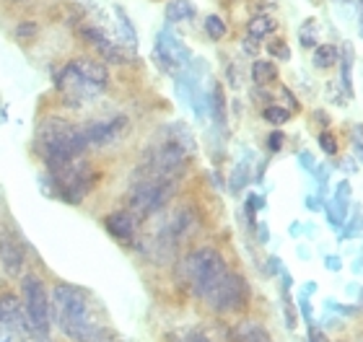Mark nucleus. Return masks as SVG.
Returning <instances> with one entry per match:
<instances>
[{
	"instance_id": "24",
	"label": "nucleus",
	"mask_w": 363,
	"mask_h": 342,
	"mask_svg": "<svg viewBox=\"0 0 363 342\" xmlns=\"http://www.w3.org/2000/svg\"><path fill=\"white\" fill-rule=\"evenodd\" d=\"M317 21L314 18H306V21L301 23V29H298V42H301L303 47H317Z\"/></svg>"
},
{
	"instance_id": "29",
	"label": "nucleus",
	"mask_w": 363,
	"mask_h": 342,
	"mask_svg": "<svg viewBox=\"0 0 363 342\" xmlns=\"http://www.w3.org/2000/svg\"><path fill=\"white\" fill-rule=\"evenodd\" d=\"M350 137H353V148H356L358 161L363 164V127L361 125H356V127L350 130Z\"/></svg>"
},
{
	"instance_id": "20",
	"label": "nucleus",
	"mask_w": 363,
	"mask_h": 342,
	"mask_svg": "<svg viewBox=\"0 0 363 342\" xmlns=\"http://www.w3.org/2000/svg\"><path fill=\"white\" fill-rule=\"evenodd\" d=\"M114 16H117V23H120L122 45L128 47V50H135V47H138V34H135V29H133V23H130L128 13H125L122 8H114Z\"/></svg>"
},
{
	"instance_id": "34",
	"label": "nucleus",
	"mask_w": 363,
	"mask_h": 342,
	"mask_svg": "<svg viewBox=\"0 0 363 342\" xmlns=\"http://www.w3.org/2000/svg\"><path fill=\"white\" fill-rule=\"evenodd\" d=\"M16 34H18V37H29V34H34V26H31V23H29V26H21Z\"/></svg>"
},
{
	"instance_id": "30",
	"label": "nucleus",
	"mask_w": 363,
	"mask_h": 342,
	"mask_svg": "<svg viewBox=\"0 0 363 342\" xmlns=\"http://www.w3.org/2000/svg\"><path fill=\"white\" fill-rule=\"evenodd\" d=\"M319 145H322V151H325L327 156H335V153H337V140H335L330 132H322V135H319Z\"/></svg>"
},
{
	"instance_id": "31",
	"label": "nucleus",
	"mask_w": 363,
	"mask_h": 342,
	"mask_svg": "<svg viewBox=\"0 0 363 342\" xmlns=\"http://www.w3.org/2000/svg\"><path fill=\"white\" fill-rule=\"evenodd\" d=\"M280 145H283V132H272V135L267 137V148H270V151H280Z\"/></svg>"
},
{
	"instance_id": "22",
	"label": "nucleus",
	"mask_w": 363,
	"mask_h": 342,
	"mask_svg": "<svg viewBox=\"0 0 363 342\" xmlns=\"http://www.w3.org/2000/svg\"><path fill=\"white\" fill-rule=\"evenodd\" d=\"M342 86L348 96H353V47H342Z\"/></svg>"
},
{
	"instance_id": "25",
	"label": "nucleus",
	"mask_w": 363,
	"mask_h": 342,
	"mask_svg": "<svg viewBox=\"0 0 363 342\" xmlns=\"http://www.w3.org/2000/svg\"><path fill=\"white\" fill-rule=\"evenodd\" d=\"M262 117H265L270 125H286L288 120H291V112H288L286 107H278V104H272V107H265V112H262Z\"/></svg>"
},
{
	"instance_id": "21",
	"label": "nucleus",
	"mask_w": 363,
	"mask_h": 342,
	"mask_svg": "<svg viewBox=\"0 0 363 342\" xmlns=\"http://www.w3.org/2000/svg\"><path fill=\"white\" fill-rule=\"evenodd\" d=\"M337 57H340V52H337L335 45H319L317 50H314V65H317L319 70H327V68H333V65H337Z\"/></svg>"
},
{
	"instance_id": "28",
	"label": "nucleus",
	"mask_w": 363,
	"mask_h": 342,
	"mask_svg": "<svg viewBox=\"0 0 363 342\" xmlns=\"http://www.w3.org/2000/svg\"><path fill=\"white\" fill-rule=\"evenodd\" d=\"M267 52L272 55V57H278V60H288L291 57V50L286 47V42H272V45H267Z\"/></svg>"
},
{
	"instance_id": "2",
	"label": "nucleus",
	"mask_w": 363,
	"mask_h": 342,
	"mask_svg": "<svg viewBox=\"0 0 363 342\" xmlns=\"http://www.w3.org/2000/svg\"><path fill=\"white\" fill-rule=\"evenodd\" d=\"M192 153V140L187 130L182 125H174V130H167L156 145L148 148L145 159L138 166L135 179H169L177 182L187 166V159Z\"/></svg>"
},
{
	"instance_id": "16",
	"label": "nucleus",
	"mask_w": 363,
	"mask_h": 342,
	"mask_svg": "<svg viewBox=\"0 0 363 342\" xmlns=\"http://www.w3.org/2000/svg\"><path fill=\"white\" fill-rule=\"evenodd\" d=\"M208 107H211V117L216 122V127L226 130V96H223L220 84H216V81L211 84V91H208Z\"/></svg>"
},
{
	"instance_id": "19",
	"label": "nucleus",
	"mask_w": 363,
	"mask_h": 342,
	"mask_svg": "<svg viewBox=\"0 0 363 342\" xmlns=\"http://www.w3.org/2000/svg\"><path fill=\"white\" fill-rule=\"evenodd\" d=\"M252 78H255V84H257V86L272 84V81L278 78V68H275V62L255 60V65H252Z\"/></svg>"
},
{
	"instance_id": "3",
	"label": "nucleus",
	"mask_w": 363,
	"mask_h": 342,
	"mask_svg": "<svg viewBox=\"0 0 363 342\" xmlns=\"http://www.w3.org/2000/svg\"><path fill=\"white\" fill-rule=\"evenodd\" d=\"M34 145H37V153L42 156L47 169H55L73 159H81L86 148H89L81 127L70 125L68 120H60V117H45V120L39 122Z\"/></svg>"
},
{
	"instance_id": "23",
	"label": "nucleus",
	"mask_w": 363,
	"mask_h": 342,
	"mask_svg": "<svg viewBox=\"0 0 363 342\" xmlns=\"http://www.w3.org/2000/svg\"><path fill=\"white\" fill-rule=\"evenodd\" d=\"M272 29H275V21H272L270 16H255L250 21V37H255V39L267 37Z\"/></svg>"
},
{
	"instance_id": "27",
	"label": "nucleus",
	"mask_w": 363,
	"mask_h": 342,
	"mask_svg": "<svg viewBox=\"0 0 363 342\" xmlns=\"http://www.w3.org/2000/svg\"><path fill=\"white\" fill-rule=\"evenodd\" d=\"M250 179V171H247V166H236V171H234V179H231V192H239L244 187V182Z\"/></svg>"
},
{
	"instance_id": "4",
	"label": "nucleus",
	"mask_w": 363,
	"mask_h": 342,
	"mask_svg": "<svg viewBox=\"0 0 363 342\" xmlns=\"http://www.w3.org/2000/svg\"><path fill=\"white\" fill-rule=\"evenodd\" d=\"M109 86V70L104 62L73 60L57 73V91L70 109H78L99 99Z\"/></svg>"
},
{
	"instance_id": "7",
	"label": "nucleus",
	"mask_w": 363,
	"mask_h": 342,
	"mask_svg": "<svg viewBox=\"0 0 363 342\" xmlns=\"http://www.w3.org/2000/svg\"><path fill=\"white\" fill-rule=\"evenodd\" d=\"M174 187L177 182H169V179H135L128 198V210L135 215V221H145L172 200Z\"/></svg>"
},
{
	"instance_id": "13",
	"label": "nucleus",
	"mask_w": 363,
	"mask_h": 342,
	"mask_svg": "<svg viewBox=\"0 0 363 342\" xmlns=\"http://www.w3.org/2000/svg\"><path fill=\"white\" fill-rule=\"evenodd\" d=\"M0 327L29 329V324H26V314H23V306L18 304V298H16L13 293L0 296Z\"/></svg>"
},
{
	"instance_id": "8",
	"label": "nucleus",
	"mask_w": 363,
	"mask_h": 342,
	"mask_svg": "<svg viewBox=\"0 0 363 342\" xmlns=\"http://www.w3.org/2000/svg\"><path fill=\"white\" fill-rule=\"evenodd\" d=\"M21 293L29 332L47 340V335H50V314L52 312H50V296H47L45 283L39 280L37 275H26L21 280Z\"/></svg>"
},
{
	"instance_id": "5",
	"label": "nucleus",
	"mask_w": 363,
	"mask_h": 342,
	"mask_svg": "<svg viewBox=\"0 0 363 342\" xmlns=\"http://www.w3.org/2000/svg\"><path fill=\"white\" fill-rule=\"evenodd\" d=\"M226 273H228L226 259L220 257L216 249H211V246L195 249L192 254H187L184 265H182V275H184L189 290L197 298H203V301L211 296V290L223 280Z\"/></svg>"
},
{
	"instance_id": "6",
	"label": "nucleus",
	"mask_w": 363,
	"mask_h": 342,
	"mask_svg": "<svg viewBox=\"0 0 363 342\" xmlns=\"http://www.w3.org/2000/svg\"><path fill=\"white\" fill-rule=\"evenodd\" d=\"M50 176H52L57 195L62 200H68V203H81L96 184V171L86 164L84 156L50 169Z\"/></svg>"
},
{
	"instance_id": "18",
	"label": "nucleus",
	"mask_w": 363,
	"mask_h": 342,
	"mask_svg": "<svg viewBox=\"0 0 363 342\" xmlns=\"http://www.w3.org/2000/svg\"><path fill=\"white\" fill-rule=\"evenodd\" d=\"M195 13H197V8L192 0H169L167 3V18L172 23L187 21V18H192Z\"/></svg>"
},
{
	"instance_id": "10",
	"label": "nucleus",
	"mask_w": 363,
	"mask_h": 342,
	"mask_svg": "<svg viewBox=\"0 0 363 342\" xmlns=\"http://www.w3.org/2000/svg\"><path fill=\"white\" fill-rule=\"evenodd\" d=\"M156 57L161 60V68H167L169 73H179L192 60L189 50L169 29L161 31L159 39H156Z\"/></svg>"
},
{
	"instance_id": "11",
	"label": "nucleus",
	"mask_w": 363,
	"mask_h": 342,
	"mask_svg": "<svg viewBox=\"0 0 363 342\" xmlns=\"http://www.w3.org/2000/svg\"><path fill=\"white\" fill-rule=\"evenodd\" d=\"M125 130H128V117H106V120H96V122H89L81 132H84V140L89 148H101V145H109L114 140H120L125 135Z\"/></svg>"
},
{
	"instance_id": "36",
	"label": "nucleus",
	"mask_w": 363,
	"mask_h": 342,
	"mask_svg": "<svg viewBox=\"0 0 363 342\" xmlns=\"http://www.w3.org/2000/svg\"><path fill=\"white\" fill-rule=\"evenodd\" d=\"M361 298H363V296H361Z\"/></svg>"
},
{
	"instance_id": "1",
	"label": "nucleus",
	"mask_w": 363,
	"mask_h": 342,
	"mask_svg": "<svg viewBox=\"0 0 363 342\" xmlns=\"http://www.w3.org/2000/svg\"><path fill=\"white\" fill-rule=\"evenodd\" d=\"M50 312L55 314L57 327L73 342H120L112 329L101 327L91 314L89 296L76 285L60 283L50 298Z\"/></svg>"
},
{
	"instance_id": "35",
	"label": "nucleus",
	"mask_w": 363,
	"mask_h": 342,
	"mask_svg": "<svg viewBox=\"0 0 363 342\" xmlns=\"http://www.w3.org/2000/svg\"><path fill=\"white\" fill-rule=\"evenodd\" d=\"M327 267H330V270H340V259L330 257V259H327Z\"/></svg>"
},
{
	"instance_id": "9",
	"label": "nucleus",
	"mask_w": 363,
	"mask_h": 342,
	"mask_svg": "<svg viewBox=\"0 0 363 342\" xmlns=\"http://www.w3.org/2000/svg\"><path fill=\"white\" fill-rule=\"evenodd\" d=\"M250 301V285L239 273H231L228 270L223 275V280L211 290V296L205 298V304L216 309L218 314H231V312H242Z\"/></svg>"
},
{
	"instance_id": "32",
	"label": "nucleus",
	"mask_w": 363,
	"mask_h": 342,
	"mask_svg": "<svg viewBox=\"0 0 363 342\" xmlns=\"http://www.w3.org/2000/svg\"><path fill=\"white\" fill-rule=\"evenodd\" d=\"M182 342H213V340L211 337H205L203 332H189V335H184Z\"/></svg>"
},
{
	"instance_id": "12",
	"label": "nucleus",
	"mask_w": 363,
	"mask_h": 342,
	"mask_svg": "<svg viewBox=\"0 0 363 342\" xmlns=\"http://www.w3.org/2000/svg\"><path fill=\"white\" fill-rule=\"evenodd\" d=\"M0 262H3V270H6L11 278H16L23 267L21 241H18L11 231H6V228H0Z\"/></svg>"
},
{
	"instance_id": "17",
	"label": "nucleus",
	"mask_w": 363,
	"mask_h": 342,
	"mask_svg": "<svg viewBox=\"0 0 363 342\" xmlns=\"http://www.w3.org/2000/svg\"><path fill=\"white\" fill-rule=\"evenodd\" d=\"M231 342H272V337L262 324H257V321H244V324H239V327L234 329Z\"/></svg>"
},
{
	"instance_id": "26",
	"label": "nucleus",
	"mask_w": 363,
	"mask_h": 342,
	"mask_svg": "<svg viewBox=\"0 0 363 342\" xmlns=\"http://www.w3.org/2000/svg\"><path fill=\"white\" fill-rule=\"evenodd\" d=\"M205 31H208L211 39H223L226 37V23L220 21L218 16H208L205 18Z\"/></svg>"
},
{
	"instance_id": "14",
	"label": "nucleus",
	"mask_w": 363,
	"mask_h": 342,
	"mask_svg": "<svg viewBox=\"0 0 363 342\" xmlns=\"http://www.w3.org/2000/svg\"><path fill=\"white\" fill-rule=\"evenodd\" d=\"M104 226L114 239H120V241H130V239L135 236V215L130 213V210H117V213L106 215Z\"/></svg>"
},
{
	"instance_id": "33",
	"label": "nucleus",
	"mask_w": 363,
	"mask_h": 342,
	"mask_svg": "<svg viewBox=\"0 0 363 342\" xmlns=\"http://www.w3.org/2000/svg\"><path fill=\"white\" fill-rule=\"evenodd\" d=\"M244 50H247V52H257V39L255 37L247 39V42H244Z\"/></svg>"
},
{
	"instance_id": "15",
	"label": "nucleus",
	"mask_w": 363,
	"mask_h": 342,
	"mask_svg": "<svg viewBox=\"0 0 363 342\" xmlns=\"http://www.w3.org/2000/svg\"><path fill=\"white\" fill-rule=\"evenodd\" d=\"M84 37L89 39L91 45L96 47L99 52H101V57H104L106 62H120V60H125V55H122V50L120 47L122 45H112L109 39L101 34V31H96V29H84Z\"/></svg>"
}]
</instances>
